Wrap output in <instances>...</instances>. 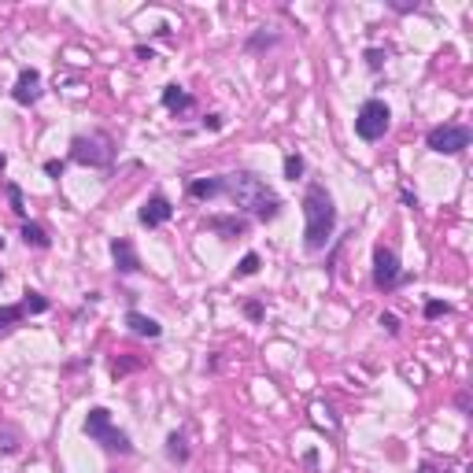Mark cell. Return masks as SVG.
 <instances>
[{
  "label": "cell",
  "instance_id": "52a82bcc",
  "mask_svg": "<svg viewBox=\"0 0 473 473\" xmlns=\"http://www.w3.org/2000/svg\"><path fill=\"white\" fill-rule=\"evenodd\" d=\"M473 144V129L462 122H436L426 134V148L436 156H462Z\"/></svg>",
  "mask_w": 473,
  "mask_h": 473
},
{
  "label": "cell",
  "instance_id": "f1b7e54d",
  "mask_svg": "<svg viewBox=\"0 0 473 473\" xmlns=\"http://www.w3.org/2000/svg\"><path fill=\"white\" fill-rule=\"evenodd\" d=\"M129 370H141L137 358H115V363H111V378H126Z\"/></svg>",
  "mask_w": 473,
  "mask_h": 473
},
{
  "label": "cell",
  "instance_id": "8d00e7d4",
  "mask_svg": "<svg viewBox=\"0 0 473 473\" xmlns=\"http://www.w3.org/2000/svg\"><path fill=\"white\" fill-rule=\"evenodd\" d=\"M4 167H8V156H4V152H0V170H4Z\"/></svg>",
  "mask_w": 473,
  "mask_h": 473
},
{
  "label": "cell",
  "instance_id": "74e56055",
  "mask_svg": "<svg viewBox=\"0 0 473 473\" xmlns=\"http://www.w3.org/2000/svg\"><path fill=\"white\" fill-rule=\"evenodd\" d=\"M0 285H4V270H0Z\"/></svg>",
  "mask_w": 473,
  "mask_h": 473
},
{
  "label": "cell",
  "instance_id": "6da1fadb",
  "mask_svg": "<svg viewBox=\"0 0 473 473\" xmlns=\"http://www.w3.org/2000/svg\"><path fill=\"white\" fill-rule=\"evenodd\" d=\"M222 182H226V197L233 200L237 207V215L244 218H255V222H274V218H281V211H285V200L274 192V185L267 182L263 174H255V170H230V174H222Z\"/></svg>",
  "mask_w": 473,
  "mask_h": 473
},
{
  "label": "cell",
  "instance_id": "836d02e7",
  "mask_svg": "<svg viewBox=\"0 0 473 473\" xmlns=\"http://www.w3.org/2000/svg\"><path fill=\"white\" fill-rule=\"evenodd\" d=\"M418 473H444V469H440L433 459H426V462H418Z\"/></svg>",
  "mask_w": 473,
  "mask_h": 473
},
{
  "label": "cell",
  "instance_id": "2e32d148",
  "mask_svg": "<svg viewBox=\"0 0 473 473\" xmlns=\"http://www.w3.org/2000/svg\"><path fill=\"white\" fill-rule=\"evenodd\" d=\"M122 322H126V329L134 333V337H141V340H159V337H163V325H159L152 315H141L137 307H129Z\"/></svg>",
  "mask_w": 473,
  "mask_h": 473
},
{
  "label": "cell",
  "instance_id": "4fadbf2b",
  "mask_svg": "<svg viewBox=\"0 0 473 473\" xmlns=\"http://www.w3.org/2000/svg\"><path fill=\"white\" fill-rule=\"evenodd\" d=\"M159 104L167 107L174 119H185V115H192V111H197V96H192L185 86H177V81H170V86H163V93H159Z\"/></svg>",
  "mask_w": 473,
  "mask_h": 473
},
{
  "label": "cell",
  "instance_id": "277c9868",
  "mask_svg": "<svg viewBox=\"0 0 473 473\" xmlns=\"http://www.w3.org/2000/svg\"><path fill=\"white\" fill-rule=\"evenodd\" d=\"M81 433H86L89 444H100L107 455H122V459H129V455L137 451L129 433L115 426V418H111L107 407H89L86 421H81Z\"/></svg>",
  "mask_w": 473,
  "mask_h": 473
},
{
  "label": "cell",
  "instance_id": "8992f818",
  "mask_svg": "<svg viewBox=\"0 0 473 473\" xmlns=\"http://www.w3.org/2000/svg\"><path fill=\"white\" fill-rule=\"evenodd\" d=\"M388 126H392V107L381 96H366L355 111V137L366 144H378L388 134Z\"/></svg>",
  "mask_w": 473,
  "mask_h": 473
},
{
  "label": "cell",
  "instance_id": "44dd1931",
  "mask_svg": "<svg viewBox=\"0 0 473 473\" xmlns=\"http://www.w3.org/2000/svg\"><path fill=\"white\" fill-rule=\"evenodd\" d=\"M281 174L288 177V182H300V177L307 174V159H303V152H285V159H281Z\"/></svg>",
  "mask_w": 473,
  "mask_h": 473
},
{
  "label": "cell",
  "instance_id": "ba28073f",
  "mask_svg": "<svg viewBox=\"0 0 473 473\" xmlns=\"http://www.w3.org/2000/svg\"><path fill=\"white\" fill-rule=\"evenodd\" d=\"M48 307H52L48 296H41L37 288H26L19 303H4V307H0V337H8L11 329H19L30 315H45Z\"/></svg>",
  "mask_w": 473,
  "mask_h": 473
},
{
  "label": "cell",
  "instance_id": "5bb4252c",
  "mask_svg": "<svg viewBox=\"0 0 473 473\" xmlns=\"http://www.w3.org/2000/svg\"><path fill=\"white\" fill-rule=\"evenodd\" d=\"M163 455L170 466H189L192 462V448H189V433L185 429H170L163 440Z\"/></svg>",
  "mask_w": 473,
  "mask_h": 473
},
{
  "label": "cell",
  "instance_id": "83f0119b",
  "mask_svg": "<svg viewBox=\"0 0 473 473\" xmlns=\"http://www.w3.org/2000/svg\"><path fill=\"white\" fill-rule=\"evenodd\" d=\"M385 8L396 11V15H414L421 4H418V0H385Z\"/></svg>",
  "mask_w": 473,
  "mask_h": 473
},
{
  "label": "cell",
  "instance_id": "1f68e13d",
  "mask_svg": "<svg viewBox=\"0 0 473 473\" xmlns=\"http://www.w3.org/2000/svg\"><path fill=\"white\" fill-rule=\"evenodd\" d=\"M134 56L148 63V59H156V48H152V45H137V48H134Z\"/></svg>",
  "mask_w": 473,
  "mask_h": 473
},
{
  "label": "cell",
  "instance_id": "7402d4cb",
  "mask_svg": "<svg viewBox=\"0 0 473 473\" xmlns=\"http://www.w3.org/2000/svg\"><path fill=\"white\" fill-rule=\"evenodd\" d=\"M259 267H263V255H259V252H244L233 274H237V277H255V274H259Z\"/></svg>",
  "mask_w": 473,
  "mask_h": 473
},
{
  "label": "cell",
  "instance_id": "603a6c76",
  "mask_svg": "<svg viewBox=\"0 0 473 473\" xmlns=\"http://www.w3.org/2000/svg\"><path fill=\"white\" fill-rule=\"evenodd\" d=\"M363 59H366V71H370V74H381L385 63H388V48H366Z\"/></svg>",
  "mask_w": 473,
  "mask_h": 473
},
{
  "label": "cell",
  "instance_id": "7c38bea8",
  "mask_svg": "<svg viewBox=\"0 0 473 473\" xmlns=\"http://www.w3.org/2000/svg\"><path fill=\"white\" fill-rule=\"evenodd\" d=\"M204 230H211L218 240H237V237H248L252 230V218L237 215V211H230V215H207Z\"/></svg>",
  "mask_w": 473,
  "mask_h": 473
},
{
  "label": "cell",
  "instance_id": "8fae6325",
  "mask_svg": "<svg viewBox=\"0 0 473 473\" xmlns=\"http://www.w3.org/2000/svg\"><path fill=\"white\" fill-rule=\"evenodd\" d=\"M107 252H111V263H115V274L119 277H134V274L144 270L141 267V255H137V248H134V240H129V237H111L107 240Z\"/></svg>",
  "mask_w": 473,
  "mask_h": 473
},
{
  "label": "cell",
  "instance_id": "4dcf8cb0",
  "mask_svg": "<svg viewBox=\"0 0 473 473\" xmlns=\"http://www.w3.org/2000/svg\"><path fill=\"white\" fill-rule=\"evenodd\" d=\"M399 200H403V207H418V192L403 185V189H399Z\"/></svg>",
  "mask_w": 473,
  "mask_h": 473
},
{
  "label": "cell",
  "instance_id": "9c48e42d",
  "mask_svg": "<svg viewBox=\"0 0 473 473\" xmlns=\"http://www.w3.org/2000/svg\"><path fill=\"white\" fill-rule=\"evenodd\" d=\"M170 218H174V204H170L167 192H152V197L137 207V222L144 230H159V226H167Z\"/></svg>",
  "mask_w": 473,
  "mask_h": 473
},
{
  "label": "cell",
  "instance_id": "cb8c5ba5",
  "mask_svg": "<svg viewBox=\"0 0 473 473\" xmlns=\"http://www.w3.org/2000/svg\"><path fill=\"white\" fill-rule=\"evenodd\" d=\"M444 315H451V303H444V300H426V307H421V318L426 322H436Z\"/></svg>",
  "mask_w": 473,
  "mask_h": 473
},
{
  "label": "cell",
  "instance_id": "ffe728a7",
  "mask_svg": "<svg viewBox=\"0 0 473 473\" xmlns=\"http://www.w3.org/2000/svg\"><path fill=\"white\" fill-rule=\"evenodd\" d=\"M19 451H23V433L4 421V426H0V455L11 459V455H19Z\"/></svg>",
  "mask_w": 473,
  "mask_h": 473
},
{
  "label": "cell",
  "instance_id": "d6a6232c",
  "mask_svg": "<svg viewBox=\"0 0 473 473\" xmlns=\"http://www.w3.org/2000/svg\"><path fill=\"white\" fill-rule=\"evenodd\" d=\"M455 407H459V411H462V414H469V392H466V388H462V392H459V396H455Z\"/></svg>",
  "mask_w": 473,
  "mask_h": 473
},
{
  "label": "cell",
  "instance_id": "e575fe53",
  "mask_svg": "<svg viewBox=\"0 0 473 473\" xmlns=\"http://www.w3.org/2000/svg\"><path fill=\"white\" fill-rule=\"evenodd\" d=\"M218 366H222V358H218V351L207 358V373H218Z\"/></svg>",
  "mask_w": 473,
  "mask_h": 473
},
{
  "label": "cell",
  "instance_id": "d590c367",
  "mask_svg": "<svg viewBox=\"0 0 473 473\" xmlns=\"http://www.w3.org/2000/svg\"><path fill=\"white\" fill-rule=\"evenodd\" d=\"M303 466L315 469V466H318V451H307V455H303Z\"/></svg>",
  "mask_w": 473,
  "mask_h": 473
},
{
  "label": "cell",
  "instance_id": "ac0fdd59",
  "mask_svg": "<svg viewBox=\"0 0 473 473\" xmlns=\"http://www.w3.org/2000/svg\"><path fill=\"white\" fill-rule=\"evenodd\" d=\"M19 237H23L26 248H34V252H48V248H52V237H48V230H45L41 222H34V218H26L19 226Z\"/></svg>",
  "mask_w": 473,
  "mask_h": 473
},
{
  "label": "cell",
  "instance_id": "7a4b0ae2",
  "mask_svg": "<svg viewBox=\"0 0 473 473\" xmlns=\"http://www.w3.org/2000/svg\"><path fill=\"white\" fill-rule=\"evenodd\" d=\"M300 211H303V252L318 255L333 244L337 237V204L333 192L322 182H307L303 197H300Z\"/></svg>",
  "mask_w": 473,
  "mask_h": 473
},
{
  "label": "cell",
  "instance_id": "9a60e30c",
  "mask_svg": "<svg viewBox=\"0 0 473 473\" xmlns=\"http://www.w3.org/2000/svg\"><path fill=\"white\" fill-rule=\"evenodd\" d=\"M281 45V30H274V26H255L248 37H244V52L248 56H263L270 52V48Z\"/></svg>",
  "mask_w": 473,
  "mask_h": 473
},
{
  "label": "cell",
  "instance_id": "d6986e66",
  "mask_svg": "<svg viewBox=\"0 0 473 473\" xmlns=\"http://www.w3.org/2000/svg\"><path fill=\"white\" fill-rule=\"evenodd\" d=\"M4 197H8L11 215L19 218V222H26L30 215H26V197H23V185H19V182H4Z\"/></svg>",
  "mask_w": 473,
  "mask_h": 473
},
{
  "label": "cell",
  "instance_id": "f546056e",
  "mask_svg": "<svg viewBox=\"0 0 473 473\" xmlns=\"http://www.w3.org/2000/svg\"><path fill=\"white\" fill-rule=\"evenodd\" d=\"M63 170H67V159H45V174L48 177H56V182H59Z\"/></svg>",
  "mask_w": 473,
  "mask_h": 473
},
{
  "label": "cell",
  "instance_id": "5b68a950",
  "mask_svg": "<svg viewBox=\"0 0 473 473\" xmlns=\"http://www.w3.org/2000/svg\"><path fill=\"white\" fill-rule=\"evenodd\" d=\"M370 281H373V288H378L381 296H392L396 288H403V285H411V281H414V274H411V270H403L396 248H388V244H373Z\"/></svg>",
  "mask_w": 473,
  "mask_h": 473
},
{
  "label": "cell",
  "instance_id": "484cf974",
  "mask_svg": "<svg viewBox=\"0 0 473 473\" xmlns=\"http://www.w3.org/2000/svg\"><path fill=\"white\" fill-rule=\"evenodd\" d=\"M378 325H381V329H385L388 337H399V329H403V322H399V315H392V311H381Z\"/></svg>",
  "mask_w": 473,
  "mask_h": 473
},
{
  "label": "cell",
  "instance_id": "3957f363",
  "mask_svg": "<svg viewBox=\"0 0 473 473\" xmlns=\"http://www.w3.org/2000/svg\"><path fill=\"white\" fill-rule=\"evenodd\" d=\"M119 156V144L107 129H89V134H74L71 137V156L67 163H78L86 170H111Z\"/></svg>",
  "mask_w": 473,
  "mask_h": 473
},
{
  "label": "cell",
  "instance_id": "f35d334b",
  "mask_svg": "<svg viewBox=\"0 0 473 473\" xmlns=\"http://www.w3.org/2000/svg\"><path fill=\"white\" fill-rule=\"evenodd\" d=\"M0 252H4V237H0Z\"/></svg>",
  "mask_w": 473,
  "mask_h": 473
},
{
  "label": "cell",
  "instance_id": "e0dca14e",
  "mask_svg": "<svg viewBox=\"0 0 473 473\" xmlns=\"http://www.w3.org/2000/svg\"><path fill=\"white\" fill-rule=\"evenodd\" d=\"M185 192H189L192 200H218V197H226V182H222V174L192 177V182L185 185Z\"/></svg>",
  "mask_w": 473,
  "mask_h": 473
},
{
  "label": "cell",
  "instance_id": "d4e9b609",
  "mask_svg": "<svg viewBox=\"0 0 473 473\" xmlns=\"http://www.w3.org/2000/svg\"><path fill=\"white\" fill-rule=\"evenodd\" d=\"M240 311H244V318H248V322H263L267 318V303L263 300H244Z\"/></svg>",
  "mask_w": 473,
  "mask_h": 473
},
{
  "label": "cell",
  "instance_id": "30bf717a",
  "mask_svg": "<svg viewBox=\"0 0 473 473\" xmlns=\"http://www.w3.org/2000/svg\"><path fill=\"white\" fill-rule=\"evenodd\" d=\"M41 96H45L41 71H37V67H23L19 78H15V86H11V100L19 104V107H34Z\"/></svg>",
  "mask_w": 473,
  "mask_h": 473
},
{
  "label": "cell",
  "instance_id": "4316f807",
  "mask_svg": "<svg viewBox=\"0 0 473 473\" xmlns=\"http://www.w3.org/2000/svg\"><path fill=\"white\" fill-rule=\"evenodd\" d=\"M222 126H226V115H222V111H207V115L200 119V129H207V134H218Z\"/></svg>",
  "mask_w": 473,
  "mask_h": 473
}]
</instances>
